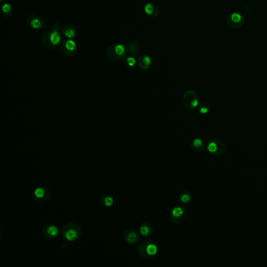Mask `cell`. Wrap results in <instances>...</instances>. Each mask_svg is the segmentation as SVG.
I'll return each instance as SVG.
<instances>
[{
  "mask_svg": "<svg viewBox=\"0 0 267 267\" xmlns=\"http://www.w3.org/2000/svg\"><path fill=\"white\" fill-rule=\"evenodd\" d=\"M125 45L112 44L110 45L106 50V56L110 60L119 62L125 59L128 56Z\"/></svg>",
  "mask_w": 267,
  "mask_h": 267,
  "instance_id": "obj_1",
  "label": "cell"
},
{
  "mask_svg": "<svg viewBox=\"0 0 267 267\" xmlns=\"http://www.w3.org/2000/svg\"><path fill=\"white\" fill-rule=\"evenodd\" d=\"M61 235L64 240L69 242H74L80 238L82 230L78 224L74 223H66L61 230Z\"/></svg>",
  "mask_w": 267,
  "mask_h": 267,
  "instance_id": "obj_2",
  "label": "cell"
},
{
  "mask_svg": "<svg viewBox=\"0 0 267 267\" xmlns=\"http://www.w3.org/2000/svg\"><path fill=\"white\" fill-rule=\"evenodd\" d=\"M158 249L157 244L151 240H145L139 242L138 245V253L146 259H151L158 254Z\"/></svg>",
  "mask_w": 267,
  "mask_h": 267,
  "instance_id": "obj_3",
  "label": "cell"
},
{
  "mask_svg": "<svg viewBox=\"0 0 267 267\" xmlns=\"http://www.w3.org/2000/svg\"><path fill=\"white\" fill-rule=\"evenodd\" d=\"M206 148L211 155L221 156L225 154L226 151V145L223 140L219 138H215L208 142Z\"/></svg>",
  "mask_w": 267,
  "mask_h": 267,
  "instance_id": "obj_4",
  "label": "cell"
},
{
  "mask_svg": "<svg viewBox=\"0 0 267 267\" xmlns=\"http://www.w3.org/2000/svg\"><path fill=\"white\" fill-rule=\"evenodd\" d=\"M188 212L187 208L182 205L174 207L170 212V220L175 224H180L187 220Z\"/></svg>",
  "mask_w": 267,
  "mask_h": 267,
  "instance_id": "obj_5",
  "label": "cell"
},
{
  "mask_svg": "<svg viewBox=\"0 0 267 267\" xmlns=\"http://www.w3.org/2000/svg\"><path fill=\"white\" fill-rule=\"evenodd\" d=\"M31 197L35 202L45 203L50 200L51 197V192L46 187H38L33 190Z\"/></svg>",
  "mask_w": 267,
  "mask_h": 267,
  "instance_id": "obj_6",
  "label": "cell"
},
{
  "mask_svg": "<svg viewBox=\"0 0 267 267\" xmlns=\"http://www.w3.org/2000/svg\"><path fill=\"white\" fill-rule=\"evenodd\" d=\"M61 50L67 57H72L76 54L77 44L74 39L66 38L61 42Z\"/></svg>",
  "mask_w": 267,
  "mask_h": 267,
  "instance_id": "obj_7",
  "label": "cell"
},
{
  "mask_svg": "<svg viewBox=\"0 0 267 267\" xmlns=\"http://www.w3.org/2000/svg\"><path fill=\"white\" fill-rule=\"evenodd\" d=\"M127 50V53L130 56H132L136 59L140 57V52H141V45L139 41L135 38H131L125 45Z\"/></svg>",
  "mask_w": 267,
  "mask_h": 267,
  "instance_id": "obj_8",
  "label": "cell"
},
{
  "mask_svg": "<svg viewBox=\"0 0 267 267\" xmlns=\"http://www.w3.org/2000/svg\"><path fill=\"white\" fill-rule=\"evenodd\" d=\"M183 103L184 107L187 109H194L199 106L198 99L193 91H188L184 94Z\"/></svg>",
  "mask_w": 267,
  "mask_h": 267,
  "instance_id": "obj_9",
  "label": "cell"
},
{
  "mask_svg": "<svg viewBox=\"0 0 267 267\" xmlns=\"http://www.w3.org/2000/svg\"><path fill=\"white\" fill-rule=\"evenodd\" d=\"M28 24L30 26L31 28L34 30H40L45 27L46 25V21L40 17L39 15L37 14H31L27 19Z\"/></svg>",
  "mask_w": 267,
  "mask_h": 267,
  "instance_id": "obj_10",
  "label": "cell"
},
{
  "mask_svg": "<svg viewBox=\"0 0 267 267\" xmlns=\"http://www.w3.org/2000/svg\"><path fill=\"white\" fill-rule=\"evenodd\" d=\"M60 231L58 227L53 223L46 224L42 230V235L44 236V237L49 239V240H53V239L57 237Z\"/></svg>",
  "mask_w": 267,
  "mask_h": 267,
  "instance_id": "obj_11",
  "label": "cell"
},
{
  "mask_svg": "<svg viewBox=\"0 0 267 267\" xmlns=\"http://www.w3.org/2000/svg\"><path fill=\"white\" fill-rule=\"evenodd\" d=\"M140 233L133 229L126 230L123 233L125 241L129 244H135L140 240Z\"/></svg>",
  "mask_w": 267,
  "mask_h": 267,
  "instance_id": "obj_12",
  "label": "cell"
},
{
  "mask_svg": "<svg viewBox=\"0 0 267 267\" xmlns=\"http://www.w3.org/2000/svg\"><path fill=\"white\" fill-rule=\"evenodd\" d=\"M61 34L64 38L73 39L76 36L77 34V28L74 24H67L63 26L61 29Z\"/></svg>",
  "mask_w": 267,
  "mask_h": 267,
  "instance_id": "obj_13",
  "label": "cell"
},
{
  "mask_svg": "<svg viewBox=\"0 0 267 267\" xmlns=\"http://www.w3.org/2000/svg\"><path fill=\"white\" fill-rule=\"evenodd\" d=\"M138 66L143 71H147L152 65V60L148 55H141L137 59Z\"/></svg>",
  "mask_w": 267,
  "mask_h": 267,
  "instance_id": "obj_14",
  "label": "cell"
},
{
  "mask_svg": "<svg viewBox=\"0 0 267 267\" xmlns=\"http://www.w3.org/2000/svg\"><path fill=\"white\" fill-rule=\"evenodd\" d=\"M143 10L145 12V14L147 16L151 17H156L158 15V8L156 5L155 4L151 3V2H147L144 5V7H143Z\"/></svg>",
  "mask_w": 267,
  "mask_h": 267,
  "instance_id": "obj_15",
  "label": "cell"
},
{
  "mask_svg": "<svg viewBox=\"0 0 267 267\" xmlns=\"http://www.w3.org/2000/svg\"><path fill=\"white\" fill-rule=\"evenodd\" d=\"M61 34H62L61 32H60L59 30L55 28L50 31V40H51L52 44L54 45L55 48H57L62 42Z\"/></svg>",
  "mask_w": 267,
  "mask_h": 267,
  "instance_id": "obj_16",
  "label": "cell"
},
{
  "mask_svg": "<svg viewBox=\"0 0 267 267\" xmlns=\"http://www.w3.org/2000/svg\"><path fill=\"white\" fill-rule=\"evenodd\" d=\"M153 226L151 225V223H143L141 225L139 226V232L140 233L141 236L144 237H151L153 233Z\"/></svg>",
  "mask_w": 267,
  "mask_h": 267,
  "instance_id": "obj_17",
  "label": "cell"
},
{
  "mask_svg": "<svg viewBox=\"0 0 267 267\" xmlns=\"http://www.w3.org/2000/svg\"><path fill=\"white\" fill-rule=\"evenodd\" d=\"M41 43L44 47L49 50H54L56 49L54 46L52 44L51 40H50V31H46L42 34L41 37Z\"/></svg>",
  "mask_w": 267,
  "mask_h": 267,
  "instance_id": "obj_18",
  "label": "cell"
},
{
  "mask_svg": "<svg viewBox=\"0 0 267 267\" xmlns=\"http://www.w3.org/2000/svg\"><path fill=\"white\" fill-rule=\"evenodd\" d=\"M99 203L103 208H109L113 206L114 204V199L111 196L108 194H103L99 198Z\"/></svg>",
  "mask_w": 267,
  "mask_h": 267,
  "instance_id": "obj_19",
  "label": "cell"
},
{
  "mask_svg": "<svg viewBox=\"0 0 267 267\" xmlns=\"http://www.w3.org/2000/svg\"><path fill=\"white\" fill-rule=\"evenodd\" d=\"M191 148L197 152H201L204 150V143L200 138H195L191 143Z\"/></svg>",
  "mask_w": 267,
  "mask_h": 267,
  "instance_id": "obj_20",
  "label": "cell"
},
{
  "mask_svg": "<svg viewBox=\"0 0 267 267\" xmlns=\"http://www.w3.org/2000/svg\"><path fill=\"white\" fill-rule=\"evenodd\" d=\"M179 202L183 204H189L191 201V194L188 190H183L179 195Z\"/></svg>",
  "mask_w": 267,
  "mask_h": 267,
  "instance_id": "obj_21",
  "label": "cell"
},
{
  "mask_svg": "<svg viewBox=\"0 0 267 267\" xmlns=\"http://www.w3.org/2000/svg\"><path fill=\"white\" fill-rule=\"evenodd\" d=\"M1 11H2V15L5 17H10L13 14V6L10 3H4L1 7Z\"/></svg>",
  "mask_w": 267,
  "mask_h": 267,
  "instance_id": "obj_22",
  "label": "cell"
},
{
  "mask_svg": "<svg viewBox=\"0 0 267 267\" xmlns=\"http://www.w3.org/2000/svg\"><path fill=\"white\" fill-rule=\"evenodd\" d=\"M198 111L201 115H206L210 111V106L206 103H200L198 106Z\"/></svg>",
  "mask_w": 267,
  "mask_h": 267,
  "instance_id": "obj_23",
  "label": "cell"
},
{
  "mask_svg": "<svg viewBox=\"0 0 267 267\" xmlns=\"http://www.w3.org/2000/svg\"><path fill=\"white\" fill-rule=\"evenodd\" d=\"M125 63L129 67H133L136 64V59L132 56H129L125 59Z\"/></svg>",
  "mask_w": 267,
  "mask_h": 267,
  "instance_id": "obj_24",
  "label": "cell"
},
{
  "mask_svg": "<svg viewBox=\"0 0 267 267\" xmlns=\"http://www.w3.org/2000/svg\"><path fill=\"white\" fill-rule=\"evenodd\" d=\"M241 19H242L241 16H240L239 14H237V13H234V14H233L231 15V20H232L233 22H235V23H238V22H240V21H241Z\"/></svg>",
  "mask_w": 267,
  "mask_h": 267,
  "instance_id": "obj_25",
  "label": "cell"
},
{
  "mask_svg": "<svg viewBox=\"0 0 267 267\" xmlns=\"http://www.w3.org/2000/svg\"><path fill=\"white\" fill-rule=\"evenodd\" d=\"M5 1H6V0H0V2H5Z\"/></svg>",
  "mask_w": 267,
  "mask_h": 267,
  "instance_id": "obj_26",
  "label": "cell"
}]
</instances>
